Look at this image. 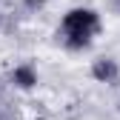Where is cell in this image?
<instances>
[{
    "label": "cell",
    "instance_id": "1",
    "mask_svg": "<svg viewBox=\"0 0 120 120\" xmlns=\"http://www.w3.org/2000/svg\"><path fill=\"white\" fill-rule=\"evenodd\" d=\"M97 29H100V17H97L92 9H71L66 17H63L60 32H63L66 46L83 49V46L92 43V37L97 34Z\"/></svg>",
    "mask_w": 120,
    "mask_h": 120
},
{
    "label": "cell",
    "instance_id": "2",
    "mask_svg": "<svg viewBox=\"0 0 120 120\" xmlns=\"http://www.w3.org/2000/svg\"><path fill=\"white\" fill-rule=\"evenodd\" d=\"M92 74L97 80H103V83H114L117 80V63L109 60V57H103V60H97V63L92 66Z\"/></svg>",
    "mask_w": 120,
    "mask_h": 120
},
{
    "label": "cell",
    "instance_id": "3",
    "mask_svg": "<svg viewBox=\"0 0 120 120\" xmlns=\"http://www.w3.org/2000/svg\"><path fill=\"white\" fill-rule=\"evenodd\" d=\"M11 80L17 83L20 89H32V86L37 83V74H34V69H32V66H20V69H14Z\"/></svg>",
    "mask_w": 120,
    "mask_h": 120
},
{
    "label": "cell",
    "instance_id": "4",
    "mask_svg": "<svg viewBox=\"0 0 120 120\" xmlns=\"http://www.w3.org/2000/svg\"><path fill=\"white\" fill-rule=\"evenodd\" d=\"M0 120H3V117H0Z\"/></svg>",
    "mask_w": 120,
    "mask_h": 120
}]
</instances>
